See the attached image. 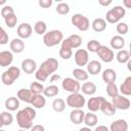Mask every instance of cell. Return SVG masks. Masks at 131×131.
Segmentation results:
<instances>
[{"mask_svg": "<svg viewBox=\"0 0 131 131\" xmlns=\"http://www.w3.org/2000/svg\"><path fill=\"white\" fill-rule=\"evenodd\" d=\"M57 69H58V61H57L56 58L49 57V58L45 59L41 63L39 69L36 71V74H35L36 80L39 81V82L46 81L47 78L49 76H51Z\"/></svg>", "mask_w": 131, "mask_h": 131, "instance_id": "obj_1", "label": "cell"}, {"mask_svg": "<svg viewBox=\"0 0 131 131\" xmlns=\"http://www.w3.org/2000/svg\"><path fill=\"white\" fill-rule=\"evenodd\" d=\"M36 118V111L32 106H26L16 114V122L20 129L30 130L33 126V121Z\"/></svg>", "mask_w": 131, "mask_h": 131, "instance_id": "obj_2", "label": "cell"}, {"mask_svg": "<svg viewBox=\"0 0 131 131\" xmlns=\"http://www.w3.org/2000/svg\"><path fill=\"white\" fill-rule=\"evenodd\" d=\"M63 40L62 32L59 30H51L43 35V43L47 47H53L61 43Z\"/></svg>", "mask_w": 131, "mask_h": 131, "instance_id": "obj_3", "label": "cell"}, {"mask_svg": "<svg viewBox=\"0 0 131 131\" xmlns=\"http://www.w3.org/2000/svg\"><path fill=\"white\" fill-rule=\"evenodd\" d=\"M19 76H20V69L12 66L3 72V74L1 75V81L4 85L10 86L15 82V80L19 78Z\"/></svg>", "mask_w": 131, "mask_h": 131, "instance_id": "obj_4", "label": "cell"}, {"mask_svg": "<svg viewBox=\"0 0 131 131\" xmlns=\"http://www.w3.org/2000/svg\"><path fill=\"white\" fill-rule=\"evenodd\" d=\"M126 14V9L121 6V5H117L114 6L113 8H111L106 14H105V21L110 23V24H116L119 23L121 18H123Z\"/></svg>", "mask_w": 131, "mask_h": 131, "instance_id": "obj_5", "label": "cell"}, {"mask_svg": "<svg viewBox=\"0 0 131 131\" xmlns=\"http://www.w3.org/2000/svg\"><path fill=\"white\" fill-rule=\"evenodd\" d=\"M66 103L68 106L72 107L73 110L74 108H82L85 105L86 100H85V97L82 94H80L79 92L78 93H71L67 97Z\"/></svg>", "mask_w": 131, "mask_h": 131, "instance_id": "obj_6", "label": "cell"}, {"mask_svg": "<svg viewBox=\"0 0 131 131\" xmlns=\"http://www.w3.org/2000/svg\"><path fill=\"white\" fill-rule=\"evenodd\" d=\"M71 21H72V25H74L79 31H82V32L87 31L90 27V21H89L88 17H86L85 15L80 14V13L74 14L71 17Z\"/></svg>", "mask_w": 131, "mask_h": 131, "instance_id": "obj_7", "label": "cell"}, {"mask_svg": "<svg viewBox=\"0 0 131 131\" xmlns=\"http://www.w3.org/2000/svg\"><path fill=\"white\" fill-rule=\"evenodd\" d=\"M61 86L63 88V90L71 92V93H78L81 89V85L80 82L75 80L74 78H64L61 82Z\"/></svg>", "mask_w": 131, "mask_h": 131, "instance_id": "obj_8", "label": "cell"}, {"mask_svg": "<svg viewBox=\"0 0 131 131\" xmlns=\"http://www.w3.org/2000/svg\"><path fill=\"white\" fill-rule=\"evenodd\" d=\"M112 104L115 106L116 110L126 111V110H129L130 107V100L129 98H127V96L118 94L112 98Z\"/></svg>", "mask_w": 131, "mask_h": 131, "instance_id": "obj_9", "label": "cell"}, {"mask_svg": "<svg viewBox=\"0 0 131 131\" xmlns=\"http://www.w3.org/2000/svg\"><path fill=\"white\" fill-rule=\"evenodd\" d=\"M96 53H97L98 57L104 62H111L115 58V53H114L113 49L105 45H101Z\"/></svg>", "mask_w": 131, "mask_h": 131, "instance_id": "obj_10", "label": "cell"}, {"mask_svg": "<svg viewBox=\"0 0 131 131\" xmlns=\"http://www.w3.org/2000/svg\"><path fill=\"white\" fill-rule=\"evenodd\" d=\"M74 59L76 64L82 68L89 62V53L86 49H78L74 54Z\"/></svg>", "mask_w": 131, "mask_h": 131, "instance_id": "obj_11", "label": "cell"}, {"mask_svg": "<svg viewBox=\"0 0 131 131\" xmlns=\"http://www.w3.org/2000/svg\"><path fill=\"white\" fill-rule=\"evenodd\" d=\"M16 33L19 39H28L31 37L32 33H33V29L32 26L29 23H21L20 25H18L17 29H16Z\"/></svg>", "mask_w": 131, "mask_h": 131, "instance_id": "obj_12", "label": "cell"}, {"mask_svg": "<svg viewBox=\"0 0 131 131\" xmlns=\"http://www.w3.org/2000/svg\"><path fill=\"white\" fill-rule=\"evenodd\" d=\"M21 70L26 73V74H33L37 71V63L34 59L32 58H26L21 61Z\"/></svg>", "mask_w": 131, "mask_h": 131, "instance_id": "obj_13", "label": "cell"}, {"mask_svg": "<svg viewBox=\"0 0 131 131\" xmlns=\"http://www.w3.org/2000/svg\"><path fill=\"white\" fill-rule=\"evenodd\" d=\"M99 111H101V113L105 116H114L116 114V108L115 106L112 104V102L107 101L104 97H102L101 99V103H100V108Z\"/></svg>", "mask_w": 131, "mask_h": 131, "instance_id": "obj_14", "label": "cell"}, {"mask_svg": "<svg viewBox=\"0 0 131 131\" xmlns=\"http://www.w3.org/2000/svg\"><path fill=\"white\" fill-rule=\"evenodd\" d=\"M84 116H85V113L82 108H74L70 113V120L75 125H79V124L83 123Z\"/></svg>", "mask_w": 131, "mask_h": 131, "instance_id": "obj_15", "label": "cell"}, {"mask_svg": "<svg viewBox=\"0 0 131 131\" xmlns=\"http://www.w3.org/2000/svg\"><path fill=\"white\" fill-rule=\"evenodd\" d=\"M9 48L13 53H21L25 50V42L19 38H14L10 41Z\"/></svg>", "mask_w": 131, "mask_h": 131, "instance_id": "obj_16", "label": "cell"}, {"mask_svg": "<svg viewBox=\"0 0 131 131\" xmlns=\"http://www.w3.org/2000/svg\"><path fill=\"white\" fill-rule=\"evenodd\" d=\"M30 104L34 108H43L46 104V98L43 94H33Z\"/></svg>", "mask_w": 131, "mask_h": 131, "instance_id": "obj_17", "label": "cell"}, {"mask_svg": "<svg viewBox=\"0 0 131 131\" xmlns=\"http://www.w3.org/2000/svg\"><path fill=\"white\" fill-rule=\"evenodd\" d=\"M13 61V54L9 50H3L0 52V67H8Z\"/></svg>", "mask_w": 131, "mask_h": 131, "instance_id": "obj_18", "label": "cell"}, {"mask_svg": "<svg viewBox=\"0 0 131 131\" xmlns=\"http://www.w3.org/2000/svg\"><path fill=\"white\" fill-rule=\"evenodd\" d=\"M108 130L110 131H128V123L126 120H123V119L116 120L111 124Z\"/></svg>", "mask_w": 131, "mask_h": 131, "instance_id": "obj_19", "label": "cell"}, {"mask_svg": "<svg viewBox=\"0 0 131 131\" xmlns=\"http://www.w3.org/2000/svg\"><path fill=\"white\" fill-rule=\"evenodd\" d=\"M101 99H102V96H94V97L89 98V100L87 101V107H88V110L91 113H95V112L99 111Z\"/></svg>", "mask_w": 131, "mask_h": 131, "instance_id": "obj_20", "label": "cell"}, {"mask_svg": "<svg viewBox=\"0 0 131 131\" xmlns=\"http://www.w3.org/2000/svg\"><path fill=\"white\" fill-rule=\"evenodd\" d=\"M87 73L90 74V75H97L101 72V63L98 61V60H91L89 61L87 64Z\"/></svg>", "mask_w": 131, "mask_h": 131, "instance_id": "obj_21", "label": "cell"}, {"mask_svg": "<svg viewBox=\"0 0 131 131\" xmlns=\"http://www.w3.org/2000/svg\"><path fill=\"white\" fill-rule=\"evenodd\" d=\"M102 80L105 84L115 83L117 80V73L113 69H106L102 72Z\"/></svg>", "mask_w": 131, "mask_h": 131, "instance_id": "obj_22", "label": "cell"}, {"mask_svg": "<svg viewBox=\"0 0 131 131\" xmlns=\"http://www.w3.org/2000/svg\"><path fill=\"white\" fill-rule=\"evenodd\" d=\"M125 43H126L125 42V39L122 36H120V35H116V36L112 37V39L110 41V44H111L112 49H119V50H121V49L124 48Z\"/></svg>", "mask_w": 131, "mask_h": 131, "instance_id": "obj_23", "label": "cell"}, {"mask_svg": "<svg viewBox=\"0 0 131 131\" xmlns=\"http://www.w3.org/2000/svg\"><path fill=\"white\" fill-rule=\"evenodd\" d=\"M4 105L8 112H14L19 107V100L15 96H10L5 100Z\"/></svg>", "mask_w": 131, "mask_h": 131, "instance_id": "obj_24", "label": "cell"}, {"mask_svg": "<svg viewBox=\"0 0 131 131\" xmlns=\"http://www.w3.org/2000/svg\"><path fill=\"white\" fill-rule=\"evenodd\" d=\"M91 26H92V29H93L94 32L100 33V32H103V31L106 29V21H105L104 18L97 17V18H95V19L92 21Z\"/></svg>", "mask_w": 131, "mask_h": 131, "instance_id": "obj_25", "label": "cell"}, {"mask_svg": "<svg viewBox=\"0 0 131 131\" xmlns=\"http://www.w3.org/2000/svg\"><path fill=\"white\" fill-rule=\"evenodd\" d=\"M32 92L30 91V89H26V88H21L17 91V94H16V97L18 98V100H21L26 103H30L31 102V99H32Z\"/></svg>", "mask_w": 131, "mask_h": 131, "instance_id": "obj_26", "label": "cell"}, {"mask_svg": "<svg viewBox=\"0 0 131 131\" xmlns=\"http://www.w3.org/2000/svg\"><path fill=\"white\" fill-rule=\"evenodd\" d=\"M119 91H120V92L122 93V95H124V96H129V95H131V77H130V76L127 77V78L124 80V82L121 84Z\"/></svg>", "mask_w": 131, "mask_h": 131, "instance_id": "obj_27", "label": "cell"}, {"mask_svg": "<svg viewBox=\"0 0 131 131\" xmlns=\"http://www.w3.org/2000/svg\"><path fill=\"white\" fill-rule=\"evenodd\" d=\"M83 122L85 123L86 127H89V128H91V127H93V126H95V125L97 124V122H98V119H97V116H96L94 113H91V112H89V113L85 114Z\"/></svg>", "mask_w": 131, "mask_h": 131, "instance_id": "obj_28", "label": "cell"}, {"mask_svg": "<svg viewBox=\"0 0 131 131\" xmlns=\"http://www.w3.org/2000/svg\"><path fill=\"white\" fill-rule=\"evenodd\" d=\"M73 76H74V79L77 80V81H86L88 79V73L83 70L82 68H77V69H74L73 70Z\"/></svg>", "mask_w": 131, "mask_h": 131, "instance_id": "obj_29", "label": "cell"}, {"mask_svg": "<svg viewBox=\"0 0 131 131\" xmlns=\"http://www.w3.org/2000/svg\"><path fill=\"white\" fill-rule=\"evenodd\" d=\"M80 90H82V92L84 94H86V95H92V94H94L96 92L97 87L93 82H85L82 85Z\"/></svg>", "mask_w": 131, "mask_h": 131, "instance_id": "obj_30", "label": "cell"}, {"mask_svg": "<svg viewBox=\"0 0 131 131\" xmlns=\"http://www.w3.org/2000/svg\"><path fill=\"white\" fill-rule=\"evenodd\" d=\"M130 57H131V54L128 50H125V49H121L118 51L117 55H116V58L118 60V62L120 63H126L130 60Z\"/></svg>", "mask_w": 131, "mask_h": 131, "instance_id": "obj_31", "label": "cell"}, {"mask_svg": "<svg viewBox=\"0 0 131 131\" xmlns=\"http://www.w3.org/2000/svg\"><path fill=\"white\" fill-rule=\"evenodd\" d=\"M58 92H59L58 87L56 85H53L52 84V85H49V86H47V87L44 88L43 95L45 97H54V96H56L58 94Z\"/></svg>", "mask_w": 131, "mask_h": 131, "instance_id": "obj_32", "label": "cell"}, {"mask_svg": "<svg viewBox=\"0 0 131 131\" xmlns=\"http://www.w3.org/2000/svg\"><path fill=\"white\" fill-rule=\"evenodd\" d=\"M67 39H68L72 49L73 48H79L82 44V38H81V36H79L77 34H73V35L69 36Z\"/></svg>", "mask_w": 131, "mask_h": 131, "instance_id": "obj_33", "label": "cell"}, {"mask_svg": "<svg viewBox=\"0 0 131 131\" xmlns=\"http://www.w3.org/2000/svg\"><path fill=\"white\" fill-rule=\"evenodd\" d=\"M52 108L56 113H61L66 108V101L62 98H55L52 101Z\"/></svg>", "mask_w": 131, "mask_h": 131, "instance_id": "obj_34", "label": "cell"}, {"mask_svg": "<svg viewBox=\"0 0 131 131\" xmlns=\"http://www.w3.org/2000/svg\"><path fill=\"white\" fill-rule=\"evenodd\" d=\"M34 31L37 35H44L47 32V25L43 20H38L34 25Z\"/></svg>", "mask_w": 131, "mask_h": 131, "instance_id": "obj_35", "label": "cell"}, {"mask_svg": "<svg viewBox=\"0 0 131 131\" xmlns=\"http://www.w3.org/2000/svg\"><path fill=\"white\" fill-rule=\"evenodd\" d=\"M0 117H1V120H2V123H3V126H10L13 122V116L8 111L2 112L0 114Z\"/></svg>", "mask_w": 131, "mask_h": 131, "instance_id": "obj_36", "label": "cell"}, {"mask_svg": "<svg viewBox=\"0 0 131 131\" xmlns=\"http://www.w3.org/2000/svg\"><path fill=\"white\" fill-rule=\"evenodd\" d=\"M29 89L32 92V94H43L44 86L40 82H33L30 85V88Z\"/></svg>", "mask_w": 131, "mask_h": 131, "instance_id": "obj_37", "label": "cell"}, {"mask_svg": "<svg viewBox=\"0 0 131 131\" xmlns=\"http://www.w3.org/2000/svg\"><path fill=\"white\" fill-rule=\"evenodd\" d=\"M4 21H5V25H6L8 28H10V29L14 28V27L16 26V24H17L16 14H15V13H12V14L7 15V16L4 18Z\"/></svg>", "mask_w": 131, "mask_h": 131, "instance_id": "obj_38", "label": "cell"}, {"mask_svg": "<svg viewBox=\"0 0 131 131\" xmlns=\"http://www.w3.org/2000/svg\"><path fill=\"white\" fill-rule=\"evenodd\" d=\"M56 12L58 14H61V15H64V14H68L70 12V6L68 3L66 2H60L56 5V8H55Z\"/></svg>", "mask_w": 131, "mask_h": 131, "instance_id": "obj_39", "label": "cell"}, {"mask_svg": "<svg viewBox=\"0 0 131 131\" xmlns=\"http://www.w3.org/2000/svg\"><path fill=\"white\" fill-rule=\"evenodd\" d=\"M106 93L110 97H114L116 95L119 94V88L116 85V83H111V84H106Z\"/></svg>", "mask_w": 131, "mask_h": 131, "instance_id": "obj_40", "label": "cell"}, {"mask_svg": "<svg viewBox=\"0 0 131 131\" xmlns=\"http://www.w3.org/2000/svg\"><path fill=\"white\" fill-rule=\"evenodd\" d=\"M100 46H101V44L99 43V41H97V40H90L87 43V51L96 53Z\"/></svg>", "mask_w": 131, "mask_h": 131, "instance_id": "obj_41", "label": "cell"}, {"mask_svg": "<svg viewBox=\"0 0 131 131\" xmlns=\"http://www.w3.org/2000/svg\"><path fill=\"white\" fill-rule=\"evenodd\" d=\"M116 30H117V33H118L120 36L123 37L124 35H126V34L128 33V31H129V27H128V25H127L126 23L119 21L118 25H117V27H116Z\"/></svg>", "mask_w": 131, "mask_h": 131, "instance_id": "obj_42", "label": "cell"}, {"mask_svg": "<svg viewBox=\"0 0 131 131\" xmlns=\"http://www.w3.org/2000/svg\"><path fill=\"white\" fill-rule=\"evenodd\" d=\"M73 55V50L70 48H64V47H60L59 49V56L62 59H70Z\"/></svg>", "mask_w": 131, "mask_h": 131, "instance_id": "obj_43", "label": "cell"}, {"mask_svg": "<svg viewBox=\"0 0 131 131\" xmlns=\"http://www.w3.org/2000/svg\"><path fill=\"white\" fill-rule=\"evenodd\" d=\"M0 13H1V16H2L3 18H5L7 15L14 13V10H13L12 6H10V5H4V6L1 8V12H0Z\"/></svg>", "mask_w": 131, "mask_h": 131, "instance_id": "obj_44", "label": "cell"}, {"mask_svg": "<svg viewBox=\"0 0 131 131\" xmlns=\"http://www.w3.org/2000/svg\"><path fill=\"white\" fill-rule=\"evenodd\" d=\"M8 34L6 33V31L0 26V45H5L8 43Z\"/></svg>", "mask_w": 131, "mask_h": 131, "instance_id": "obj_45", "label": "cell"}, {"mask_svg": "<svg viewBox=\"0 0 131 131\" xmlns=\"http://www.w3.org/2000/svg\"><path fill=\"white\" fill-rule=\"evenodd\" d=\"M39 5L42 7V8H49L51 5H52V3H53V1L52 0H39Z\"/></svg>", "mask_w": 131, "mask_h": 131, "instance_id": "obj_46", "label": "cell"}, {"mask_svg": "<svg viewBox=\"0 0 131 131\" xmlns=\"http://www.w3.org/2000/svg\"><path fill=\"white\" fill-rule=\"evenodd\" d=\"M30 131H45V128L43 125H40V124H37V125H34L31 127Z\"/></svg>", "mask_w": 131, "mask_h": 131, "instance_id": "obj_47", "label": "cell"}, {"mask_svg": "<svg viewBox=\"0 0 131 131\" xmlns=\"http://www.w3.org/2000/svg\"><path fill=\"white\" fill-rule=\"evenodd\" d=\"M98 3L101 5V6H108L112 4V0H99Z\"/></svg>", "mask_w": 131, "mask_h": 131, "instance_id": "obj_48", "label": "cell"}, {"mask_svg": "<svg viewBox=\"0 0 131 131\" xmlns=\"http://www.w3.org/2000/svg\"><path fill=\"white\" fill-rule=\"evenodd\" d=\"M60 79H61L60 75H57V74H52V75H51V78H50V82L58 81V80H60Z\"/></svg>", "mask_w": 131, "mask_h": 131, "instance_id": "obj_49", "label": "cell"}, {"mask_svg": "<svg viewBox=\"0 0 131 131\" xmlns=\"http://www.w3.org/2000/svg\"><path fill=\"white\" fill-rule=\"evenodd\" d=\"M94 131H110V130H108V128H107L106 126H104V125H99V126H97V127L95 128Z\"/></svg>", "mask_w": 131, "mask_h": 131, "instance_id": "obj_50", "label": "cell"}, {"mask_svg": "<svg viewBox=\"0 0 131 131\" xmlns=\"http://www.w3.org/2000/svg\"><path fill=\"white\" fill-rule=\"evenodd\" d=\"M123 4L125 5L126 8H130V7H131V0H124ZM125 7H124V8H125Z\"/></svg>", "mask_w": 131, "mask_h": 131, "instance_id": "obj_51", "label": "cell"}, {"mask_svg": "<svg viewBox=\"0 0 131 131\" xmlns=\"http://www.w3.org/2000/svg\"><path fill=\"white\" fill-rule=\"evenodd\" d=\"M79 131H91V129H90L89 127H83V128H81Z\"/></svg>", "mask_w": 131, "mask_h": 131, "instance_id": "obj_52", "label": "cell"}, {"mask_svg": "<svg viewBox=\"0 0 131 131\" xmlns=\"http://www.w3.org/2000/svg\"><path fill=\"white\" fill-rule=\"evenodd\" d=\"M3 127V123H2V120H1V117H0V129Z\"/></svg>", "mask_w": 131, "mask_h": 131, "instance_id": "obj_53", "label": "cell"}, {"mask_svg": "<svg viewBox=\"0 0 131 131\" xmlns=\"http://www.w3.org/2000/svg\"><path fill=\"white\" fill-rule=\"evenodd\" d=\"M5 3H6L5 0H0V5H1V4H5Z\"/></svg>", "mask_w": 131, "mask_h": 131, "instance_id": "obj_54", "label": "cell"}, {"mask_svg": "<svg viewBox=\"0 0 131 131\" xmlns=\"http://www.w3.org/2000/svg\"><path fill=\"white\" fill-rule=\"evenodd\" d=\"M18 131H28V130H26V129H19Z\"/></svg>", "mask_w": 131, "mask_h": 131, "instance_id": "obj_55", "label": "cell"}, {"mask_svg": "<svg viewBox=\"0 0 131 131\" xmlns=\"http://www.w3.org/2000/svg\"><path fill=\"white\" fill-rule=\"evenodd\" d=\"M0 131H5V130H3V129H0Z\"/></svg>", "mask_w": 131, "mask_h": 131, "instance_id": "obj_56", "label": "cell"}]
</instances>
